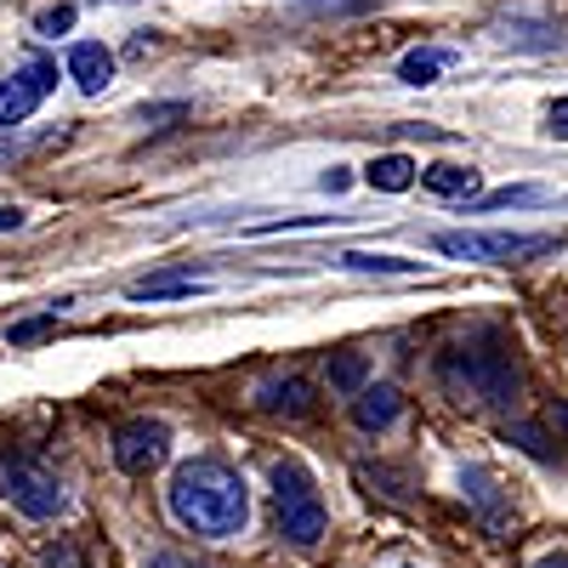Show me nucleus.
Returning a JSON list of instances; mask_svg holds the SVG:
<instances>
[{
	"mask_svg": "<svg viewBox=\"0 0 568 568\" xmlns=\"http://www.w3.org/2000/svg\"><path fill=\"white\" fill-rule=\"evenodd\" d=\"M256 404H262L267 415L302 420V415H313V382H302V375H284V382H267V387H262Z\"/></svg>",
	"mask_w": 568,
	"mask_h": 568,
	"instance_id": "obj_11",
	"label": "nucleus"
},
{
	"mask_svg": "<svg viewBox=\"0 0 568 568\" xmlns=\"http://www.w3.org/2000/svg\"><path fill=\"white\" fill-rule=\"evenodd\" d=\"M273 511H278V535L291 546H313L324 535V500L313 489V471L302 460H278L273 466Z\"/></svg>",
	"mask_w": 568,
	"mask_h": 568,
	"instance_id": "obj_3",
	"label": "nucleus"
},
{
	"mask_svg": "<svg viewBox=\"0 0 568 568\" xmlns=\"http://www.w3.org/2000/svg\"><path fill=\"white\" fill-rule=\"evenodd\" d=\"M546 200H551L546 187H535V182H517V187H495V194L471 200V211H506V205H546Z\"/></svg>",
	"mask_w": 568,
	"mask_h": 568,
	"instance_id": "obj_16",
	"label": "nucleus"
},
{
	"mask_svg": "<svg viewBox=\"0 0 568 568\" xmlns=\"http://www.w3.org/2000/svg\"><path fill=\"white\" fill-rule=\"evenodd\" d=\"M23 222H29V216H23L18 205H0V233H18Z\"/></svg>",
	"mask_w": 568,
	"mask_h": 568,
	"instance_id": "obj_25",
	"label": "nucleus"
},
{
	"mask_svg": "<svg viewBox=\"0 0 568 568\" xmlns=\"http://www.w3.org/2000/svg\"><path fill=\"white\" fill-rule=\"evenodd\" d=\"M535 568H568V551H551V557H540Z\"/></svg>",
	"mask_w": 568,
	"mask_h": 568,
	"instance_id": "obj_27",
	"label": "nucleus"
},
{
	"mask_svg": "<svg viewBox=\"0 0 568 568\" xmlns=\"http://www.w3.org/2000/svg\"><path fill=\"white\" fill-rule=\"evenodd\" d=\"M506 444H517L524 455H535V460H551V444H546V433L540 426H529V420H511L506 426Z\"/></svg>",
	"mask_w": 568,
	"mask_h": 568,
	"instance_id": "obj_18",
	"label": "nucleus"
},
{
	"mask_svg": "<svg viewBox=\"0 0 568 568\" xmlns=\"http://www.w3.org/2000/svg\"><path fill=\"white\" fill-rule=\"evenodd\" d=\"M318 187H324V194H347V187H353V171H347V165H329V171L318 176Z\"/></svg>",
	"mask_w": 568,
	"mask_h": 568,
	"instance_id": "obj_22",
	"label": "nucleus"
},
{
	"mask_svg": "<svg viewBox=\"0 0 568 568\" xmlns=\"http://www.w3.org/2000/svg\"><path fill=\"white\" fill-rule=\"evenodd\" d=\"M433 251L460 256V262H535L557 251V233H433Z\"/></svg>",
	"mask_w": 568,
	"mask_h": 568,
	"instance_id": "obj_5",
	"label": "nucleus"
},
{
	"mask_svg": "<svg viewBox=\"0 0 568 568\" xmlns=\"http://www.w3.org/2000/svg\"><path fill=\"white\" fill-rule=\"evenodd\" d=\"M478 171L471 165H426L420 171V187H433V194H444V200H471L478 194Z\"/></svg>",
	"mask_w": 568,
	"mask_h": 568,
	"instance_id": "obj_13",
	"label": "nucleus"
},
{
	"mask_svg": "<svg viewBox=\"0 0 568 568\" xmlns=\"http://www.w3.org/2000/svg\"><path fill=\"white\" fill-rule=\"evenodd\" d=\"M149 568H200V562H194V557H182V551H154Z\"/></svg>",
	"mask_w": 568,
	"mask_h": 568,
	"instance_id": "obj_24",
	"label": "nucleus"
},
{
	"mask_svg": "<svg viewBox=\"0 0 568 568\" xmlns=\"http://www.w3.org/2000/svg\"><path fill=\"white\" fill-rule=\"evenodd\" d=\"M34 29H40V34H69V29H74V7H45V12L34 18Z\"/></svg>",
	"mask_w": 568,
	"mask_h": 568,
	"instance_id": "obj_20",
	"label": "nucleus"
},
{
	"mask_svg": "<svg viewBox=\"0 0 568 568\" xmlns=\"http://www.w3.org/2000/svg\"><path fill=\"white\" fill-rule=\"evenodd\" d=\"M165 506L187 535H205V540H233L251 524V489L227 460H182L171 471Z\"/></svg>",
	"mask_w": 568,
	"mask_h": 568,
	"instance_id": "obj_1",
	"label": "nucleus"
},
{
	"mask_svg": "<svg viewBox=\"0 0 568 568\" xmlns=\"http://www.w3.org/2000/svg\"><path fill=\"white\" fill-rule=\"evenodd\" d=\"M329 387L336 393H364L369 387V358L364 353H329Z\"/></svg>",
	"mask_w": 568,
	"mask_h": 568,
	"instance_id": "obj_15",
	"label": "nucleus"
},
{
	"mask_svg": "<svg viewBox=\"0 0 568 568\" xmlns=\"http://www.w3.org/2000/svg\"><path fill=\"white\" fill-rule=\"evenodd\" d=\"M0 568H7V562H0Z\"/></svg>",
	"mask_w": 568,
	"mask_h": 568,
	"instance_id": "obj_28",
	"label": "nucleus"
},
{
	"mask_svg": "<svg viewBox=\"0 0 568 568\" xmlns=\"http://www.w3.org/2000/svg\"><path fill=\"white\" fill-rule=\"evenodd\" d=\"M364 182L375 187V194H404L409 182H420V165L409 154H375L364 165Z\"/></svg>",
	"mask_w": 568,
	"mask_h": 568,
	"instance_id": "obj_12",
	"label": "nucleus"
},
{
	"mask_svg": "<svg viewBox=\"0 0 568 568\" xmlns=\"http://www.w3.org/2000/svg\"><path fill=\"white\" fill-rule=\"evenodd\" d=\"M546 131H551L557 142H568V98H557V103H551V114H546Z\"/></svg>",
	"mask_w": 568,
	"mask_h": 568,
	"instance_id": "obj_23",
	"label": "nucleus"
},
{
	"mask_svg": "<svg viewBox=\"0 0 568 568\" xmlns=\"http://www.w3.org/2000/svg\"><path fill=\"white\" fill-rule=\"evenodd\" d=\"M165 120H187V103H160V109H142V125L165 131Z\"/></svg>",
	"mask_w": 568,
	"mask_h": 568,
	"instance_id": "obj_21",
	"label": "nucleus"
},
{
	"mask_svg": "<svg viewBox=\"0 0 568 568\" xmlns=\"http://www.w3.org/2000/svg\"><path fill=\"white\" fill-rule=\"evenodd\" d=\"M398 409H404V398H398V387H364V393H353V420L364 426V433H387V426L398 420Z\"/></svg>",
	"mask_w": 568,
	"mask_h": 568,
	"instance_id": "obj_9",
	"label": "nucleus"
},
{
	"mask_svg": "<svg viewBox=\"0 0 568 568\" xmlns=\"http://www.w3.org/2000/svg\"><path fill=\"white\" fill-rule=\"evenodd\" d=\"M342 267L353 273H420V262H404V256H375V251H347Z\"/></svg>",
	"mask_w": 568,
	"mask_h": 568,
	"instance_id": "obj_17",
	"label": "nucleus"
},
{
	"mask_svg": "<svg viewBox=\"0 0 568 568\" xmlns=\"http://www.w3.org/2000/svg\"><path fill=\"white\" fill-rule=\"evenodd\" d=\"M449 63H455L449 52H438V45H420V52H409V58L398 63V80H404V85H433Z\"/></svg>",
	"mask_w": 568,
	"mask_h": 568,
	"instance_id": "obj_14",
	"label": "nucleus"
},
{
	"mask_svg": "<svg viewBox=\"0 0 568 568\" xmlns=\"http://www.w3.org/2000/svg\"><path fill=\"white\" fill-rule=\"evenodd\" d=\"M52 329H58V313H40V318H23V324H12V329H7V342H12V347H34V342H45V336H52Z\"/></svg>",
	"mask_w": 568,
	"mask_h": 568,
	"instance_id": "obj_19",
	"label": "nucleus"
},
{
	"mask_svg": "<svg viewBox=\"0 0 568 568\" xmlns=\"http://www.w3.org/2000/svg\"><path fill=\"white\" fill-rule=\"evenodd\" d=\"M551 426H557V433L568 438V404H557V409H551Z\"/></svg>",
	"mask_w": 568,
	"mask_h": 568,
	"instance_id": "obj_26",
	"label": "nucleus"
},
{
	"mask_svg": "<svg viewBox=\"0 0 568 568\" xmlns=\"http://www.w3.org/2000/svg\"><path fill=\"white\" fill-rule=\"evenodd\" d=\"M438 382L444 393L466 409L484 404H517V364L506 353H478V347H449L438 358Z\"/></svg>",
	"mask_w": 568,
	"mask_h": 568,
	"instance_id": "obj_2",
	"label": "nucleus"
},
{
	"mask_svg": "<svg viewBox=\"0 0 568 568\" xmlns=\"http://www.w3.org/2000/svg\"><path fill=\"white\" fill-rule=\"evenodd\" d=\"M69 80L85 91V98H103L109 80H114V52L103 40H74L69 45Z\"/></svg>",
	"mask_w": 568,
	"mask_h": 568,
	"instance_id": "obj_8",
	"label": "nucleus"
},
{
	"mask_svg": "<svg viewBox=\"0 0 568 568\" xmlns=\"http://www.w3.org/2000/svg\"><path fill=\"white\" fill-rule=\"evenodd\" d=\"M58 91V63H45V58H34V63H23L12 80H0V131L7 125H23L45 98Z\"/></svg>",
	"mask_w": 568,
	"mask_h": 568,
	"instance_id": "obj_6",
	"label": "nucleus"
},
{
	"mask_svg": "<svg viewBox=\"0 0 568 568\" xmlns=\"http://www.w3.org/2000/svg\"><path fill=\"white\" fill-rule=\"evenodd\" d=\"M205 291V278L200 273H182V267H171V273H149V278H136L131 284V302H171V296H200Z\"/></svg>",
	"mask_w": 568,
	"mask_h": 568,
	"instance_id": "obj_10",
	"label": "nucleus"
},
{
	"mask_svg": "<svg viewBox=\"0 0 568 568\" xmlns=\"http://www.w3.org/2000/svg\"><path fill=\"white\" fill-rule=\"evenodd\" d=\"M0 500H12L23 517L45 524V517H58L69 506V489H63V478L45 460H34V455H0Z\"/></svg>",
	"mask_w": 568,
	"mask_h": 568,
	"instance_id": "obj_4",
	"label": "nucleus"
},
{
	"mask_svg": "<svg viewBox=\"0 0 568 568\" xmlns=\"http://www.w3.org/2000/svg\"><path fill=\"white\" fill-rule=\"evenodd\" d=\"M171 455V426L165 420H125L114 433V466L131 478H149L154 466H165Z\"/></svg>",
	"mask_w": 568,
	"mask_h": 568,
	"instance_id": "obj_7",
	"label": "nucleus"
}]
</instances>
